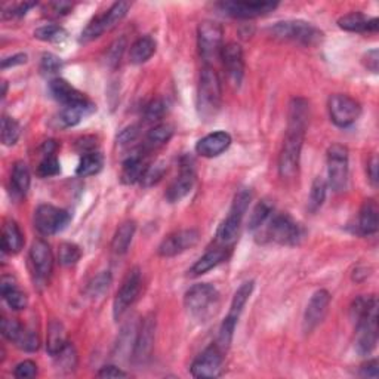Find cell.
<instances>
[{
	"instance_id": "7bdbcfd3",
	"label": "cell",
	"mask_w": 379,
	"mask_h": 379,
	"mask_svg": "<svg viewBox=\"0 0 379 379\" xmlns=\"http://www.w3.org/2000/svg\"><path fill=\"white\" fill-rule=\"evenodd\" d=\"M61 172V165L57 154H43L42 161L38 166V175L40 178L55 177Z\"/></svg>"
},
{
	"instance_id": "d4e9b609",
	"label": "cell",
	"mask_w": 379,
	"mask_h": 379,
	"mask_svg": "<svg viewBox=\"0 0 379 379\" xmlns=\"http://www.w3.org/2000/svg\"><path fill=\"white\" fill-rule=\"evenodd\" d=\"M0 292H2V297L5 302L9 305V309L14 311H21L26 310L29 305V299L26 292H22L21 288L18 286L15 277L12 276H2V280H0Z\"/></svg>"
},
{
	"instance_id": "52a82bcc",
	"label": "cell",
	"mask_w": 379,
	"mask_h": 379,
	"mask_svg": "<svg viewBox=\"0 0 379 379\" xmlns=\"http://www.w3.org/2000/svg\"><path fill=\"white\" fill-rule=\"evenodd\" d=\"M265 236L270 241L295 246L302 239V228L289 214H276L265 225Z\"/></svg>"
},
{
	"instance_id": "4fadbf2b",
	"label": "cell",
	"mask_w": 379,
	"mask_h": 379,
	"mask_svg": "<svg viewBox=\"0 0 379 379\" xmlns=\"http://www.w3.org/2000/svg\"><path fill=\"white\" fill-rule=\"evenodd\" d=\"M141 285H142V277H141L140 268H132L116 293L114 304H113V315L116 320H119L120 317L128 311L131 305L135 302V299L140 295Z\"/></svg>"
},
{
	"instance_id": "484cf974",
	"label": "cell",
	"mask_w": 379,
	"mask_h": 379,
	"mask_svg": "<svg viewBox=\"0 0 379 379\" xmlns=\"http://www.w3.org/2000/svg\"><path fill=\"white\" fill-rule=\"evenodd\" d=\"M339 29L351 33H376L379 20L368 18L362 12H350V14L338 20Z\"/></svg>"
},
{
	"instance_id": "f35d334b",
	"label": "cell",
	"mask_w": 379,
	"mask_h": 379,
	"mask_svg": "<svg viewBox=\"0 0 379 379\" xmlns=\"http://www.w3.org/2000/svg\"><path fill=\"white\" fill-rule=\"evenodd\" d=\"M326 193H327V181L322 177H317L313 181L310 198H309V211L311 214H315L323 206L326 200Z\"/></svg>"
},
{
	"instance_id": "74e56055",
	"label": "cell",
	"mask_w": 379,
	"mask_h": 379,
	"mask_svg": "<svg viewBox=\"0 0 379 379\" xmlns=\"http://www.w3.org/2000/svg\"><path fill=\"white\" fill-rule=\"evenodd\" d=\"M34 38L42 42L47 43H63L67 40L68 33L66 29L61 26H55V24H47V26L39 27L34 31Z\"/></svg>"
},
{
	"instance_id": "94428289",
	"label": "cell",
	"mask_w": 379,
	"mask_h": 379,
	"mask_svg": "<svg viewBox=\"0 0 379 379\" xmlns=\"http://www.w3.org/2000/svg\"><path fill=\"white\" fill-rule=\"evenodd\" d=\"M47 8H51V10L55 15H67L73 9V5L68 2H54V3H49Z\"/></svg>"
},
{
	"instance_id": "8992f818",
	"label": "cell",
	"mask_w": 379,
	"mask_h": 379,
	"mask_svg": "<svg viewBox=\"0 0 379 379\" xmlns=\"http://www.w3.org/2000/svg\"><path fill=\"white\" fill-rule=\"evenodd\" d=\"M270 33L277 39L295 42L304 46H314L320 43L323 39V33L313 26L311 22L302 20H289L276 22L270 29Z\"/></svg>"
},
{
	"instance_id": "ac0fdd59",
	"label": "cell",
	"mask_w": 379,
	"mask_h": 379,
	"mask_svg": "<svg viewBox=\"0 0 379 379\" xmlns=\"http://www.w3.org/2000/svg\"><path fill=\"white\" fill-rule=\"evenodd\" d=\"M195 182V170L191 158L184 157L181 162L179 175L174 179L172 184L166 190V200L169 203H177L182 200L193 190Z\"/></svg>"
},
{
	"instance_id": "4316f807",
	"label": "cell",
	"mask_w": 379,
	"mask_h": 379,
	"mask_svg": "<svg viewBox=\"0 0 379 379\" xmlns=\"http://www.w3.org/2000/svg\"><path fill=\"white\" fill-rule=\"evenodd\" d=\"M95 112V105L87 104V105H70V107H63L59 114L57 116V124L59 128L67 129V128H73L79 125L80 121L92 114Z\"/></svg>"
},
{
	"instance_id": "9f6ffc18",
	"label": "cell",
	"mask_w": 379,
	"mask_h": 379,
	"mask_svg": "<svg viewBox=\"0 0 379 379\" xmlns=\"http://www.w3.org/2000/svg\"><path fill=\"white\" fill-rule=\"evenodd\" d=\"M27 59H29L27 54H15V55H12V57H6V58L2 59V70L26 64Z\"/></svg>"
},
{
	"instance_id": "5b68a950",
	"label": "cell",
	"mask_w": 379,
	"mask_h": 379,
	"mask_svg": "<svg viewBox=\"0 0 379 379\" xmlns=\"http://www.w3.org/2000/svg\"><path fill=\"white\" fill-rule=\"evenodd\" d=\"M253 288H255V282L253 280H249V282H244L235 293L233 301H231V305H230V311L224 319V322L221 323V327H219V332H218L216 345L223 351H227L231 345L237 322L252 295Z\"/></svg>"
},
{
	"instance_id": "7c38bea8",
	"label": "cell",
	"mask_w": 379,
	"mask_h": 379,
	"mask_svg": "<svg viewBox=\"0 0 379 379\" xmlns=\"http://www.w3.org/2000/svg\"><path fill=\"white\" fill-rule=\"evenodd\" d=\"M354 323H356V350L360 356H369L378 344V304Z\"/></svg>"
},
{
	"instance_id": "cb8c5ba5",
	"label": "cell",
	"mask_w": 379,
	"mask_h": 379,
	"mask_svg": "<svg viewBox=\"0 0 379 379\" xmlns=\"http://www.w3.org/2000/svg\"><path fill=\"white\" fill-rule=\"evenodd\" d=\"M149 166H150L149 161H147V157L141 151L132 153L128 158H125L124 165H121V174H120L121 182L126 186L141 182Z\"/></svg>"
},
{
	"instance_id": "f1b7e54d",
	"label": "cell",
	"mask_w": 379,
	"mask_h": 379,
	"mask_svg": "<svg viewBox=\"0 0 379 379\" xmlns=\"http://www.w3.org/2000/svg\"><path fill=\"white\" fill-rule=\"evenodd\" d=\"M379 216H378V205L373 200H366L362 206L359 214L357 230L362 236H372L378 231Z\"/></svg>"
},
{
	"instance_id": "ee69618b",
	"label": "cell",
	"mask_w": 379,
	"mask_h": 379,
	"mask_svg": "<svg viewBox=\"0 0 379 379\" xmlns=\"http://www.w3.org/2000/svg\"><path fill=\"white\" fill-rule=\"evenodd\" d=\"M110 285H112V273L101 272L100 274L95 276V278L89 283L88 293L92 298H98L104 295V293L108 290Z\"/></svg>"
},
{
	"instance_id": "8d00e7d4",
	"label": "cell",
	"mask_w": 379,
	"mask_h": 379,
	"mask_svg": "<svg viewBox=\"0 0 379 379\" xmlns=\"http://www.w3.org/2000/svg\"><path fill=\"white\" fill-rule=\"evenodd\" d=\"M131 9V3L129 2H116L112 5L108 10H105L104 14H101L103 18V26L105 31L113 30L117 24L124 20L128 12Z\"/></svg>"
},
{
	"instance_id": "f5cc1de1",
	"label": "cell",
	"mask_w": 379,
	"mask_h": 379,
	"mask_svg": "<svg viewBox=\"0 0 379 379\" xmlns=\"http://www.w3.org/2000/svg\"><path fill=\"white\" fill-rule=\"evenodd\" d=\"M36 3L34 2H24V3H17L14 6H10L9 9L3 10V18H21L27 14V12L34 8Z\"/></svg>"
},
{
	"instance_id": "f546056e",
	"label": "cell",
	"mask_w": 379,
	"mask_h": 379,
	"mask_svg": "<svg viewBox=\"0 0 379 379\" xmlns=\"http://www.w3.org/2000/svg\"><path fill=\"white\" fill-rule=\"evenodd\" d=\"M24 248V235L20 225L9 219L2 228V251L9 255H15Z\"/></svg>"
},
{
	"instance_id": "60d3db41",
	"label": "cell",
	"mask_w": 379,
	"mask_h": 379,
	"mask_svg": "<svg viewBox=\"0 0 379 379\" xmlns=\"http://www.w3.org/2000/svg\"><path fill=\"white\" fill-rule=\"evenodd\" d=\"M174 137V126L169 124H158L154 128H151L147 133V142L151 147H161L170 141Z\"/></svg>"
},
{
	"instance_id": "c3c4849f",
	"label": "cell",
	"mask_w": 379,
	"mask_h": 379,
	"mask_svg": "<svg viewBox=\"0 0 379 379\" xmlns=\"http://www.w3.org/2000/svg\"><path fill=\"white\" fill-rule=\"evenodd\" d=\"M166 112V104L162 98H156L145 108V120L147 121H157L163 117Z\"/></svg>"
},
{
	"instance_id": "db71d44e",
	"label": "cell",
	"mask_w": 379,
	"mask_h": 379,
	"mask_svg": "<svg viewBox=\"0 0 379 379\" xmlns=\"http://www.w3.org/2000/svg\"><path fill=\"white\" fill-rule=\"evenodd\" d=\"M363 64H364L366 70H369L372 73H378V67H379V52H378V49H371V51H368L364 54Z\"/></svg>"
},
{
	"instance_id": "b9f144b4",
	"label": "cell",
	"mask_w": 379,
	"mask_h": 379,
	"mask_svg": "<svg viewBox=\"0 0 379 379\" xmlns=\"http://www.w3.org/2000/svg\"><path fill=\"white\" fill-rule=\"evenodd\" d=\"M21 135V128L15 119L9 116L2 117V142L6 147L15 145Z\"/></svg>"
},
{
	"instance_id": "d6a6232c",
	"label": "cell",
	"mask_w": 379,
	"mask_h": 379,
	"mask_svg": "<svg viewBox=\"0 0 379 379\" xmlns=\"http://www.w3.org/2000/svg\"><path fill=\"white\" fill-rule=\"evenodd\" d=\"M135 231H137L135 221H126L117 228L112 241V249L116 255H124L128 252L133 236H135Z\"/></svg>"
},
{
	"instance_id": "9c48e42d",
	"label": "cell",
	"mask_w": 379,
	"mask_h": 379,
	"mask_svg": "<svg viewBox=\"0 0 379 379\" xmlns=\"http://www.w3.org/2000/svg\"><path fill=\"white\" fill-rule=\"evenodd\" d=\"M224 30L221 24L215 21H202L198 29V45L199 52L205 63H212L221 57L223 51Z\"/></svg>"
},
{
	"instance_id": "7dc6e473",
	"label": "cell",
	"mask_w": 379,
	"mask_h": 379,
	"mask_svg": "<svg viewBox=\"0 0 379 379\" xmlns=\"http://www.w3.org/2000/svg\"><path fill=\"white\" fill-rule=\"evenodd\" d=\"M24 331V326L18 322V320H14V319H5L2 320V335L10 341V342H15L18 341L20 335L22 334Z\"/></svg>"
},
{
	"instance_id": "d6986e66",
	"label": "cell",
	"mask_w": 379,
	"mask_h": 379,
	"mask_svg": "<svg viewBox=\"0 0 379 379\" xmlns=\"http://www.w3.org/2000/svg\"><path fill=\"white\" fill-rule=\"evenodd\" d=\"M329 305H331V293H329L326 289L314 292V295L311 297L307 305V310H305V314H304L305 334L313 332L314 329L325 320Z\"/></svg>"
},
{
	"instance_id": "2e32d148",
	"label": "cell",
	"mask_w": 379,
	"mask_h": 379,
	"mask_svg": "<svg viewBox=\"0 0 379 379\" xmlns=\"http://www.w3.org/2000/svg\"><path fill=\"white\" fill-rule=\"evenodd\" d=\"M277 6V2H223L218 5L225 15L237 20L260 18L272 14Z\"/></svg>"
},
{
	"instance_id": "8fae6325",
	"label": "cell",
	"mask_w": 379,
	"mask_h": 379,
	"mask_svg": "<svg viewBox=\"0 0 379 379\" xmlns=\"http://www.w3.org/2000/svg\"><path fill=\"white\" fill-rule=\"evenodd\" d=\"M71 221V214L52 205H40L34 212V227L43 236L63 231Z\"/></svg>"
},
{
	"instance_id": "ffe728a7",
	"label": "cell",
	"mask_w": 379,
	"mask_h": 379,
	"mask_svg": "<svg viewBox=\"0 0 379 379\" xmlns=\"http://www.w3.org/2000/svg\"><path fill=\"white\" fill-rule=\"evenodd\" d=\"M221 59L231 83L235 87H240L244 77V55L241 46L236 42L227 43L223 46Z\"/></svg>"
},
{
	"instance_id": "e575fe53",
	"label": "cell",
	"mask_w": 379,
	"mask_h": 379,
	"mask_svg": "<svg viewBox=\"0 0 379 379\" xmlns=\"http://www.w3.org/2000/svg\"><path fill=\"white\" fill-rule=\"evenodd\" d=\"M68 344L67 336H66V329L63 323H59L57 320L51 322L47 326V352L51 354L52 357H55L58 352L63 351V348Z\"/></svg>"
},
{
	"instance_id": "5bb4252c",
	"label": "cell",
	"mask_w": 379,
	"mask_h": 379,
	"mask_svg": "<svg viewBox=\"0 0 379 379\" xmlns=\"http://www.w3.org/2000/svg\"><path fill=\"white\" fill-rule=\"evenodd\" d=\"M224 351L216 344L205 348L191 364V375L194 378H218L223 372Z\"/></svg>"
},
{
	"instance_id": "6125c7cd",
	"label": "cell",
	"mask_w": 379,
	"mask_h": 379,
	"mask_svg": "<svg viewBox=\"0 0 379 379\" xmlns=\"http://www.w3.org/2000/svg\"><path fill=\"white\" fill-rule=\"evenodd\" d=\"M2 87H3V92H2V96L5 98V96H6V82H3V83H2Z\"/></svg>"
},
{
	"instance_id": "11a10c76",
	"label": "cell",
	"mask_w": 379,
	"mask_h": 379,
	"mask_svg": "<svg viewBox=\"0 0 379 379\" xmlns=\"http://www.w3.org/2000/svg\"><path fill=\"white\" fill-rule=\"evenodd\" d=\"M138 132H140V131H138V126H129V128L124 129V131H121V132L119 133L117 142H119L120 145H128V144H131V142H133V141L137 140Z\"/></svg>"
},
{
	"instance_id": "4dcf8cb0",
	"label": "cell",
	"mask_w": 379,
	"mask_h": 379,
	"mask_svg": "<svg viewBox=\"0 0 379 379\" xmlns=\"http://www.w3.org/2000/svg\"><path fill=\"white\" fill-rule=\"evenodd\" d=\"M31 184V175L27 163L22 161L15 162L10 174V190L17 198H24L27 194Z\"/></svg>"
},
{
	"instance_id": "836d02e7",
	"label": "cell",
	"mask_w": 379,
	"mask_h": 379,
	"mask_svg": "<svg viewBox=\"0 0 379 379\" xmlns=\"http://www.w3.org/2000/svg\"><path fill=\"white\" fill-rule=\"evenodd\" d=\"M103 166H104V157L100 151L94 150V151L83 153L80 157L79 166L76 169V174L82 178H88V177L100 174Z\"/></svg>"
},
{
	"instance_id": "bcb514c9",
	"label": "cell",
	"mask_w": 379,
	"mask_h": 379,
	"mask_svg": "<svg viewBox=\"0 0 379 379\" xmlns=\"http://www.w3.org/2000/svg\"><path fill=\"white\" fill-rule=\"evenodd\" d=\"M165 172H166V166H165V163L158 162V163L150 165L149 169H147V172H145L142 181H141V184H142L144 187H151V186L157 184V182L163 178Z\"/></svg>"
},
{
	"instance_id": "e0dca14e",
	"label": "cell",
	"mask_w": 379,
	"mask_h": 379,
	"mask_svg": "<svg viewBox=\"0 0 379 379\" xmlns=\"http://www.w3.org/2000/svg\"><path fill=\"white\" fill-rule=\"evenodd\" d=\"M154 335H156V320L150 314L141 322L138 334L133 342L132 359L135 363H145L151 357L153 347H154Z\"/></svg>"
},
{
	"instance_id": "d590c367",
	"label": "cell",
	"mask_w": 379,
	"mask_h": 379,
	"mask_svg": "<svg viewBox=\"0 0 379 379\" xmlns=\"http://www.w3.org/2000/svg\"><path fill=\"white\" fill-rule=\"evenodd\" d=\"M273 212H274V206L270 200L258 202L253 207V211L249 216L248 228L251 231H256V230L262 228L268 221H270V218L273 216Z\"/></svg>"
},
{
	"instance_id": "277c9868",
	"label": "cell",
	"mask_w": 379,
	"mask_h": 379,
	"mask_svg": "<svg viewBox=\"0 0 379 379\" xmlns=\"http://www.w3.org/2000/svg\"><path fill=\"white\" fill-rule=\"evenodd\" d=\"M252 195L253 194L251 188H241L236 193L227 218L221 223V225L218 227L216 231V241L221 244L223 248H227L228 244L236 240L244 214L248 212L249 205L252 202Z\"/></svg>"
},
{
	"instance_id": "816d5d0a",
	"label": "cell",
	"mask_w": 379,
	"mask_h": 379,
	"mask_svg": "<svg viewBox=\"0 0 379 379\" xmlns=\"http://www.w3.org/2000/svg\"><path fill=\"white\" fill-rule=\"evenodd\" d=\"M14 375L18 379L34 378L36 375H38V364H36L33 360H24L17 364Z\"/></svg>"
},
{
	"instance_id": "ba28073f",
	"label": "cell",
	"mask_w": 379,
	"mask_h": 379,
	"mask_svg": "<svg viewBox=\"0 0 379 379\" xmlns=\"http://www.w3.org/2000/svg\"><path fill=\"white\" fill-rule=\"evenodd\" d=\"M348 149L334 144L327 149V186L335 193H341L348 184Z\"/></svg>"
},
{
	"instance_id": "680465c9",
	"label": "cell",
	"mask_w": 379,
	"mask_h": 379,
	"mask_svg": "<svg viewBox=\"0 0 379 379\" xmlns=\"http://www.w3.org/2000/svg\"><path fill=\"white\" fill-rule=\"evenodd\" d=\"M96 376L110 379V378H128L129 375L121 369L116 368V366H104V368L96 373Z\"/></svg>"
},
{
	"instance_id": "1f68e13d",
	"label": "cell",
	"mask_w": 379,
	"mask_h": 379,
	"mask_svg": "<svg viewBox=\"0 0 379 379\" xmlns=\"http://www.w3.org/2000/svg\"><path fill=\"white\" fill-rule=\"evenodd\" d=\"M156 40L151 36H141L140 39L132 43L129 51V61L132 64H144L149 61L156 52Z\"/></svg>"
},
{
	"instance_id": "3957f363",
	"label": "cell",
	"mask_w": 379,
	"mask_h": 379,
	"mask_svg": "<svg viewBox=\"0 0 379 379\" xmlns=\"http://www.w3.org/2000/svg\"><path fill=\"white\" fill-rule=\"evenodd\" d=\"M223 104V87L216 71L211 67H205L200 73L198 88V113L205 121H211L216 117Z\"/></svg>"
},
{
	"instance_id": "9a60e30c",
	"label": "cell",
	"mask_w": 379,
	"mask_h": 379,
	"mask_svg": "<svg viewBox=\"0 0 379 379\" xmlns=\"http://www.w3.org/2000/svg\"><path fill=\"white\" fill-rule=\"evenodd\" d=\"M200 239V233L195 228H186L169 235L158 246V255L163 258H174L177 255L194 248Z\"/></svg>"
},
{
	"instance_id": "83f0119b",
	"label": "cell",
	"mask_w": 379,
	"mask_h": 379,
	"mask_svg": "<svg viewBox=\"0 0 379 379\" xmlns=\"http://www.w3.org/2000/svg\"><path fill=\"white\" fill-rule=\"evenodd\" d=\"M228 249L227 248H216L209 252H206L199 261H195V264L190 268L188 274L191 277H198L202 276L207 272H211L212 268L218 267L219 264H223L228 258Z\"/></svg>"
},
{
	"instance_id": "ab89813d",
	"label": "cell",
	"mask_w": 379,
	"mask_h": 379,
	"mask_svg": "<svg viewBox=\"0 0 379 379\" xmlns=\"http://www.w3.org/2000/svg\"><path fill=\"white\" fill-rule=\"evenodd\" d=\"M80 258H82V251L76 243L64 241L59 244L58 261L61 265H64V267L76 265L80 261Z\"/></svg>"
},
{
	"instance_id": "91938a15",
	"label": "cell",
	"mask_w": 379,
	"mask_h": 379,
	"mask_svg": "<svg viewBox=\"0 0 379 379\" xmlns=\"http://www.w3.org/2000/svg\"><path fill=\"white\" fill-rule=\"evenodd\" d=\"M378 165H379L378 157L372 156L368 162V177H369V181L373 187L378 186Z\"/></svg>"
},
{
	"instance_id": "6f0895ef",
	"label": "cell",
	"mask_w": 379,
	"mask_h": 379,
	"mask_svg": "<svg viewBox=\"0 0 379 379\" xmlns=\"http://www.w3.org/2000/svg\"><path fill=\"white\" fill-rule=\"evenodd\" d=\"M379 364H378V360L373 359V360H369L368 363H364L362 368H360V376L363 378H373L376 379L378 375H379Z\"/></svg>"
},
{
	"instance_id": "44dd1931",
	"label": "cell",
	"mask_w": 379,
	"mask_h": 379,
	"mask_svg": "<svg viewBox=\"0 0 379 379\" xmlns=\"http://www.w3.org/2000/svg\"><path fill=\"white\" fill-rule=\"evenodd\" d=\"M30 261L33 264L34 273L38 274L39 278L45 280L51 276L54 270V255L49 244L39 239L34 240L30 249Z\"/></svg>"
},
{
	"instance_id": "681fc988",
	"label": "cell",
	"mask_w": 379,
	"mask_h": 379,
	"mask_svg": "<svg viewBox=\"0 0 379 379\" xmlns=\"http://www.w3.org/2000/svg\"><path fill=\"white\" fill-rule=\"evenodd\" d=\"M125 47H126L125 38L117 39L112 46H110V49H108V52H107V63L110 66H112V67H116L120 63L121 55H124V52H125Z\"/></svg>"
},
{
	"instance_id": "6da1fadb",
	"label": "cell",
	"mask_w": 379,
	"mask_h": 379,
	"mask_svg": "<svg viewBox=\"0 0 379 379\" xmlns=\"http://www.w3.org/2000/svg\"><path fill=\"white\" fill-rule=\"evenodd\" d=\"M310 104L305 98H292L288 114L286 137L278 154V174L283 179H293L299 172L301 151L309 126Z\"/></svg>"
},
{
	"instance_id": "30bf717a",
	"label": "cell",
	"mask_w": 379,
	"mask_h": 379,
	"mask_svg": "<svg viewBox=\"0 0 379 379\" xmlns=\"http://www.w3.org/2000/svg\"><path fill=\"white\" fill-rule=\"evenodd\" d=\"M327 110L334 125L338 128H348L352 124H356L362 116L360 103L344 94H335L329 96Z\"/></svg>"
},
{
	"instance_id": "7a4b0ae2",
	"label": "cell",
	"mask_w": 379,
	"mask_h": 379,
	"mask_svg": "<svg viewBox=\"0 0 379 379\" xmlns=\"http://www.w3.org/2000/svg\"><path fill=\"white\" fill-rule=\"evenodd\" d=\"M184 305L187 313L194 320L207 322L219 311L221 298H219V292L214 285L198 283L186 292Z\"/></svg>"
},
{
	"instance_id": "f907efd6",
	"label": "cell",
	"mask_w": 379,
	"mask_h": 379,
	"mask_svg": "<svg viewBox=\"0 0 379 379\" xmlns=\"http://www.w3.org/2000/svg\"><path fill=\"white\" fill-rule=\"evenodd\" d=\"M63 67L61 59L54 54H45L40 59V71L43 75H55Z\"/></svg>"
},
{
	"instance_id": "7402d4cb",
	"label": "cell",
	"mask_w": 379,
	"mask_h": 379,
	"mask_svg": "<svg viewBox=\"0 0 379 379\" xmlns=\"http://www.w3.org/2000/svg\"><path fill=\"white\" fill-rule=\"evenodd\" d=\"M231 145V135L225 131L212 132L195 144V151L202 157L214 158L225 153Z\"/></svg>"
},
{
	"instance_id": "f6af8a7d",
	"label": "cell",
	"mask_w": 379,
	"mask_h": 379,
	"mask_svg": "<svg viewBox=\"0 0 379 379\" xmlns=\"http://www.w3.org/2000/svg\"><path fill=\"white\" fill-rule=\"evenodd\" d=\"M55 359L58 360L59 368L71 371V369H75L76 364H77V352H76L75 347H73L71 344H67L63 348V351L57 354Z\"/></svg>"
},
{
	"instance_id": "603a6c76",
	"label": "cell",
	"mask_w": 379,
	"mask_h": 379,
	"mask_svg": "<svg viewBox=\"0 0 379 379\" xmlns=\"http://www.w3.org/2000/svg\"><path fill=\"white\" fill-rule=\"evenodd\" d=\"M49 91H51L52 96L58 103L63 104L64 107L70 105H87L91 104L84 94L77 91L75 87H71V83H68L64 79H52L51 83H49Z\"/></svg>"
}]
</instances>
